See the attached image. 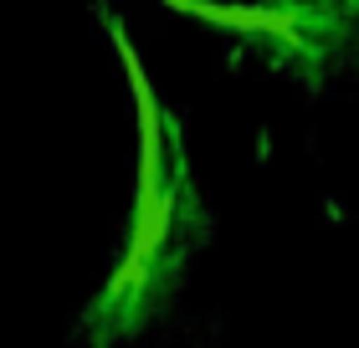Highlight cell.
<instances>
[{"instance_id": "obj_1", "label": "cell", "mask_w": 359, "mask_h": 348, "mask_svg": "<svg viewBox=\"0 0 359 348\" xmlns=\"http://www.w3.org/2000/svg\"><path fill=\"white\" fill-rule=\"evenodd\" d=\"M180 15H195V21L241 31V36H272L283 46H308V11H272V6H210V0H170Z\"/></svg>"}]
</instances>
